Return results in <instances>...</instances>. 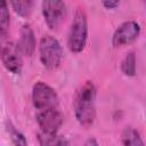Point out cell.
<instances>
[{
	"label": "cell",
	"mask_w": 146,
	"mask_h": 146,
	"mask_svg": "<svg viewBox=\"0 0 146 146\" xmlns=\"http://www.w3.org/2000/svg\"><path fill=\"white\" fill-rule=\"evenodd\" d=\"M10 25V13L7 0H1V9H0V34L1 38L5 39L9 31Z\"/></svg>",
	"instance_id": "12"
},
{
	"label": "cell",
	"mask_w": 146,
	"mask_h": 146,
	"mask_svg": "<svg viewBox=\"0 0 146 146\" xmlns=\"http://www.w3.org/2000/svg\"><path fill=\"white\" fill-rule=\"evenodd\" d=\"M17 46H18L21 52L23 54V56L31 57L34 54L35 47H36V40H35L34 32L29 24H24L21 27Z\"/></svg>",
	"instance_id": "9"
},
{
	"label": "cell",
	"mask_w": 146,
	"mask_h": 146,
	"mask_svg": "<svg viewBox=\"0 0 146 146\" xmlns=\"http://www.w3.org/2000/svg\"><path fill=\"white\" fill-rule=\"evenodd\" d=\"M97 90L92 81H86L75 92L73 99L74 116L80 125L89 128L96 119Z\"/></svg>",
	"instance_id": "1"
},
{
	"label": "cell",
	"mask_w": 146,
	"mask_h": 146,
	"mask_svg": "<svg viewBox=\"0 0 146 146\" xmlns=\"http://www.w3.org/2000/svg\"><path fill=\"white\" fill-rule=\"evenodd\" d=\"M38 140L40 145H57V146H64L70 145V140L64 136L56 135H47L43 132L38 133Z\"/></svg>",
	"instance_id": "14"
},
{
	"label": "cell",
	"mask_w": 146,
	"mask_h": 146,
	"mask_svg": "<svg viewBox=\"0 0 146 146\" xmlns=\"http://www.w3.org/2000/svg\"><path fill=\"white\" fill-rule=\"evenodd\" d=\"M23 54L21 52L17 43L14 42H7L2 46L1 49V62L3 67L13 73V74H19L23 68Z\"/></svg>",
	"instance_id": "8"
},
{
	"label": "cell",
	"mask_w": 146,
	"mask_h": 146,
	"mask_svg": "<svg viewBox=\"0 0 146 146\" xmlns=\"http://www.w3.org/2000/svg\"><path fill=\"white\" fill-rule=\"evenodd\" d=\"M41 11L49 30H57L64 22L67 9L64 0H42Z\"/></svg>",
	"instance_id": "5"
},
{
	"label": "cell",
	"mask_w": 146,
	"mask_h": 146,
	"mask_svg": "<svg viewBox=\"0 0 146 146\" xmlns=\"http://www.w3.org/2000/svg\"><path fill=\"white\" fill-rule=\"evenodd\" d=\"M35 120L40 128V132L47 135H56L64 122V115L57 107L38 111Z\"/></svg>",
	"instance_id": "7"
},
{
	"label": "cell",
	"mask_w": 146,
	"mask_h": 146,
	"mask_svg": "<svg viewBox=\"0 0 146 146\" xmlns=\"http://www.w3.org/2000/svg\"><path fill=\"white\" fill-rule=\"evenodd\" d=\"M84 145H86V146H90V145H95V146H97V145H98V141H97L95 138H89V139L86 140Z\"/></svg>",
	"instance_id": "17"
},
{
	"label": "cell",
	"mask_w": 146,
	"mask_h": 146,
	"mask_svg": "<svg viewBox=\"0 0 146 146\" xmlns=\"http://www.w3.org/2000/svg\"><path fill=\"white\" fill-rule=\"evenodd\" d=\"M39 56L44 68L56 70L63 58V49L59 41L49 34L43 35L39 42Z\"/></svg>",
	"instance_id": "3"
},
{
	"label": "cell",
	"mask_w": 146,
	"mask_h": 146,
	"mask_svg": "<svg viewBox=\"0 0 146 146\" xmlns=\"http://www.w3.org/2000/svg\"><path fill=\"white\" fill-rule=\"evenodd\" d=\"M10 5L18 16L29 18L34 8V0H10Z\"/></svg>",
	"instance_id": "10"
},
{
	"label": "cell",
	"mask_w": 146,
	"mask_h": 146,
	"mask_svg": "<svg viewBox=\"0 0 146 146\" xmlns=\"http://www.w3.org/2000/svg\"><path fill=\"white\" fill-rule=\"evenodd\" d=\"M137 70V58L135 51H129L121 62V71L125 76H135Z\"/></svg>",
	"instance_id": "11"
},
{
	"label": "cell",
	"mask_w": 146,
	"mask_h": 146,
	"mask_svg": "<svg viewBox=\"0 0 146 146\" xmlns=\"http://www.w3.org/2000/svg\"><path fill=\"white\" fill-rule=\"evenodd\" d=\"M121 143L123 145H144V140L141 139L139 132L131 128V127H127L123 131H122V135H121Z\"/></svg>",
	"instance_id": "13"
},
{
	"label": "cell",
	"mask_w": 146,
	"mask_h": 146,
	"mask_svg": "<svg viewBox=\"0 0 146 146\" xmlns=\"http://www.w3.org/2000/svg\"><path fill=\"white\" fill-rule=\"evenodd\" d=\"M32 103L36 111L57 108L59 98L56 90L46 82L38 81L32 87Z\"/></svg>",
	"instance_id": "4"
},
{
	"label": "cell",
	"mask_w": 146,
	"mask_h": 146,
	"mask_svg": "<svg viewBox=\"0 0 146 146\" xmlns=\"http://www.w3.org/2000/svg\"><path fill=\"white\" fill-rule=\"evenodd\" d=\"M140 25L136 21H125L120 24L113 33L112 46L114 48H120L133 43L140 35Z\"/></svg>",
	"instance_id": "6"
},
{
	"label": "cell",
	"mask_w": 146,
	"mask_h": 146,
	"mask_svg": "<svg viewBox=\"0 0 146 146\" xmlns=\"http://www.w3.org/2000/svg\"><path fill=\"white\" fill-rule=\"evenodd\" d=\"M8 132H9V137H10V140L14 145H22V146H25L27 145V140L25 139L24 135L18 131L15 127H13L11 124L8 125Z\"/></svg>",
	"instance_id": "15"
},
{
	"label": "cell",
	"mask_w": 146,
	"mask_h": 146,
	"mask_svg": "<svg viewBox=\"0 0 146 146\" xmlns=\"http://www.w3.org/2000/svg\"><path fill=\"white\" fill-rule=\"evenodd\" d=\"M88 40V19L84 10L78 9L71 22L67 35V47L71 52L80 54L86 48Z\"/></svg>",
	"instance_id": "2"
},
{
	"label": "cell",
	"mask_w": 146,
	"mask_h": 146,
	"mask_svg": "<svg viewBox=\"0 0 146 146\" xmlns=\"http://www.w3.org/2000/svg\"><path fill=\"white\" fill-rule=\"evenodd\" d=\"M100 1H102V5L104 6V8H106V9L110 10V9L117 8L121 0H100Z\"/></svg>",
	"instance_id": "16"
},
{
	"label": "cell",
	"mask_w": 146,
	"mask_h": 146,
	"mask_svg": "<svg viewBox=\"0 0 146 146\" xmlns=\"http://www.w3.org/2000/svg\"><path fill=\"white\" fill-rule=\"evenodd\" d=\"M141 2H143L144 7H145V10H146V0H141Z\"/></svg>",
	"instance_id": "18"
}]
</instances>
